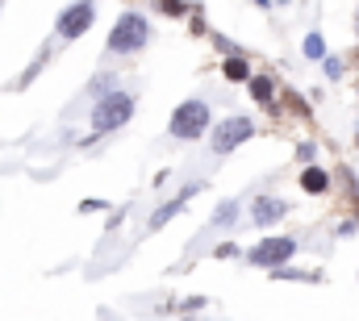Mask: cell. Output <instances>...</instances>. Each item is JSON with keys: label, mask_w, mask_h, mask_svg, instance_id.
Masks as SVG:
<instances>
[{"label": "cell", "mask_w": 359, "mask_h": 321, "mask_svg": "<svg viewBox=\"0 0 359 321\" xmlns=\"http://www.w3.org/2000/svg\"><path fill=\"white\" fill-rule=\"evenodd\" d=\"M155 38V29H151V21L142 17V13H121L117 17V25L109 29V55H134V50H147V42Z\"/></svg>", "instance_id": "obj_1"}, {"label": "cell", "mask_w": 359, "mask_h": 321, "mask_svg": "<svg viewBox=\"0 0 359 321\" xmlns=\"http://www.w3.org/2000/svg\"><path fill=\"white\" fill-rule=\"evenodd\" d=\"M134 117V92H100L96 109H92V130L96 134H113Z\"/></svg>", "instance_id": "obj_2"}, {"label": "cell", "mask_w": 359, "mask_h": 321, "mask_svg": "<svg viewBox=\"0 0 359 321\" xmlns=\"http://www.w3.org/2000/svg\"><path fill=\"white\" fill-rule=\"evenodd\" d=\"M213 125V113H209V104L205 100H184L176 104V113H172V138H184V142H196L205 130Z\"/></svg>", "instance_id": "obj_3"}, {"label": "cell", "mask_w": 359, "mask_h": 321, "mask_svg": "<svg viewBox=\"0 0 359 321\" xmlns=\"http://www.w3.org/2000/svg\"><path fill=\"white\" fill-rule=\"evenodd\" d=\"M92 21H96V0H76V4H67L63 13H59V38L63 42H76V38H84L92 29Z\"/></svg>", "instance_id": "obj_4"}, {"label": "cell", "mask_w": 359, "mask_h": 321, "mask_svg": "<svg viewBox=\"0 0 359 321\" xmlns=\"http://www.w3.org/2000/svg\"><path fill=\"white\" fill-rule=\"evenodd\" d=\"M251 134H255V121H251V117H226L222 125H213L209 146H213V155H230V151L243 146Z\"/></svg>", "instance_id": "obj_5"}, {"label": "cell", "mask_w": 359, "mask_h": 321, "mask_svg": "<svg viewBox=\"0 0 359 321\" xmlns=\"http://www.w3.org/2000/svg\"><path fill=\"white\" fill-rule=\"evenodd\" d=\"M297 254V238H264L259 246H251L247 250V263H255V267H280V263H288Z\"/></svg>", "instance_id": "obj_6"}, {"label": "cell", "mask_w": 359, "mask_h": 321, "mask_svg": "<svg viewBox=\"0 0 359 321\" xmlns=\"http://www.w3.org/2000/svg\"><path fill=\"white\" fill-rule=\"evenodd\" d=\"M196 192H205V184H188V188H180V196H172L168 205H159V209H155V213L147 217V234H155V230H163V226H168L172 217H180V213L188 209V200H192Z\"/></svg>", "instance_id": "obj_7"}, {"label": "cell", "mask_w": 359, "mask_h": 321, "mask_svg": "<svg viewBox=\"0 0 359 321\" xmlns=\"http://www.w3.org/2000/svg\"><path fill=\"white\" fill-rule=\"evenodd\" d=\"M284 213H288V200H280V196H255V205H251V221H255L259 230L284 221Z\"/></svg>", "instance_id": "obj_8"}, {"label": "cell", "mask_w": 359, "mask_h": 321, "mask_svg": "<svg viewBox=\"0 0 359 321\" xmlns=\"http://www.w3.org/2000/svg\"><path fill=\"white\" fill-rule=\"evenodd\" d=\"M238 213H243V205H238V200H222V205L213 209V217H209V226H213V230H234V221H238Z\"/></svg>", "instance_id": "obj_9"}, {"label": "cell", "mask_w": 359, "mask_h": 321, "mask_svg": "<svg viewBox=\"0 0 359 321\" xmlns=\"http://www.w3.org/2000/svg\"><path fill=\"white\" fill-rule=\"evenodd\" d=\"M301 188H305L309 196H322V192L330 188V175H326L322 167H305V171H301Z\"/></svg>", "instance_id": "obj_10"}, {"label": "cell", "mask_w": 359, "mask_h": 321, "mask_svg": "<svg viewBox=\"0 0 359 321\" xmlns=\"http://www.w3.org/2000/svg\"><path fill=\"white\" fill-rule=\"evenodd\" d=\"M222 76H226L230 83H247V76H251V67H247V59H226Z\"/></svg>", "instance_id": "obj_11"}, {"label": "cell", "mask_w": 359, "mask_h": 321, "mask_svg": "<svg viewBox=\"0 0 359 321\" xmlns=\"http://www.w3.org/2000/svg\"><path fill=\"white\" fill-rule=\"evenodd\" d=\"M247 83H251V96L259 100V104H271V80H264V76H247Z\"/></svg>", "instance_id": "obj_12"}, {"label": "cell", "mask_w": 359, "mask_h": 321, "mask_svg": "<svg viewBox=\"0 0 359 321\" xmlns=\"http://www.w3.org/2000/svg\"><path fill=\"white\" fill-rule=\"evenodd\" d=\"M322 55H326V38H322V34H309V38H305V59L318 63Z\"/></svg>", "instance_id": "obj_13"}, {"label": "cell", "mask_w": 359, "mask_h": 321, "mask_svg": "<svg viewBox=\"0 0 359 321\" xmlns=\"http://www.w3.org/2000/svg\"><path fill=\"white\" fill-rule=\"evenodd\" d=\"M318 63H322V67H326V76H330V80H343V63H339V59H334V55H322V59H318Z\"/></svg>", "instance_id": "obj_14"}, {"label": "cell", "mask_w": 359, "mask_h": 321, "mask_svg": "<svg viewBox=\"0 0 359 321\" xmlns=\"http://www.w3.org/2000/svg\"><path fill=\"white\" fill-rule=\"evenodd\" d=\"M163 13L168 17H184V0H163Z\"/></svg>", "instance_id": "obj_15"}, {"label": "cell", "mask_w": 359, "mask_h": 321, "mask_svg": "<svg viewBox=\"0 0 359 321\" xmlns=\"http://www.w3.org/2000/svg\"><path fill=\"white\" fill-rule=\"evenodd\" d=\"M213 254H217V259H238V246H230V242H226V246H217Z\"/></svg>", "instance_id": "obj_16"}, {"label": "cell", "mask_w": 359, "mask_h": 321, "mask_svg": "<svg viewBox=\"0 0 359 321\" xmlns=\"http://www.w3.org/2000/svg\"><path fill=\"white\" fill-rule=\"evenodd\" d=\"M255 4H259V8H271V0H255Z\"/></svg>", "instance_id": "obj_17"}]
</instances>
